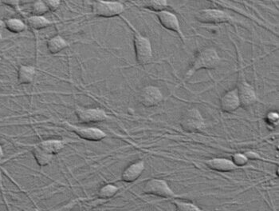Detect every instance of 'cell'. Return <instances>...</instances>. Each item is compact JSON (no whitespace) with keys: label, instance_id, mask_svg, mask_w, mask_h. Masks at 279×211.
<instances>
[{"label":"cell","instance_id":"484cf974","mask_svg":"<svg viewBox=\"0 0 279 211\" xmlns=\"http://www.w3.org/2000/svg\"><path fill=\"white\" fill-rule=\"evenodd\" d=\"M265 121L270 128L275 129L279 123V115L277 111H269L265 116Z\"/></svg>","mask_w":279,"mask_h":211},{"label":"cell","instance_id":"4316f807","mask_svg":"<svg viewBox=\"0 0 279 211\" xmlns=\"http://www.w3.org/2000/svg\"><path fill=\"white\" fill-rule=\"evenodd\" d=\"M48 6L50 11H56L62 4V0H42Z\"/></svg>","mask_w":279,"mask_h":211},{"label":"cell","instance_id":"836d02e7","mask_svg":"<svg viewBox=\"0 0 279 211\" xmlns=\"http://www.w3.org/2000/svg\"><path fill=\"white\" fill-rule=\"evenodd\" d=\"M2 61H3L2 58L0 57V66H1V64H2Z\"/></svg>","mask_w":279,"mask_h":211},{"label":"cell","instance_id":"f546056e","mask_svg":"<svg viewBox=\"0 0 279 211\" xmlns=\"http://www.w3.org/2000/svg\"><path fill=\"white\" fill-rule=\"evenodd\" d=\"M19 1L20 7L21 6L28 5V4H32L35 2V0H18Z\"/></svg>","mask_w":279,"mask_h":211},{"label":"cell","instance_id":"d6986e66","mask_svg":"<svg viewBox=\"0 0 279 211\" xmlns=\"http://www.w3.org/2000/svg\"><path fill=\"white\" fill-rule=\"evenodd\" d=\"M31 146H33V156L40 166H46L51 163L55 155H51L48 151L40 148L39 146H35V145H31Z\"/></svg>","mask_w":279,"mask_h":211},{"label":"cell","instance_id":"d6a6232c","mask_svg":"<svg viewBox=\"0 0 279 211\" xmlns=\"http://www.w3.org/2000/svg\"><path fill=\"white\" fill-rule=\"evenodd\" d=\"M2 180V172L0 171V181Z\"/></svg>","mask_w":279,"mask_h":211},{"label":"cell","instance_id":"44dd1931","mask_svg":"<svg viewBox=\"0 0 279 211\" xmlns=\"http://www.w3.org/2000/svg\"><path fill=\"white\" fill-rule=\"evenodd\" d=\"M120 188L114 184H105L98 191V197L101 199H112L118 193Z\"/></svg>","mask_w":279,"mask_h":211},{"label":"cell","instance_id":"f1b7e54d","mask_svg":"<svg viewBox=\"0 0 279 211\" xmlns=\"http://www.w3.org/2000/svg\"><path fill=\"white\" fill-rule=\"evenodd\" d=\"M4 5L8 6L13 9L18 10L20 8L18 0H0Z\"/></svg>","mask_w":279,"mask_h":211},{"label":"cell","instance_id":"7402d4cb","mask_svg":"<svg viewBox=\"0 0 279 211\" xmlns=\"http://www.w3.org/2000/svg\"><path fill=\"white\" fill-rule=\"evenodd\" d=\"M143 6L145 8L156 13L166 10L169 3L168 0H143Z\"/></svg>","mask_w":279,"mask_h":211},{"label":"cell","instance_id":"8992f818","mask_svg":"<svg viewBox=\"0 0 279 211\" xmlns=\"http://www.w3.org/2000/svg\"><path fill=\"white\" fill-rule=\"evenodd\" d=\"M179 125L187 133H197L206 128L204 118L199 110L196 108L184 111L179 120Z\"/></svg>","mask_w":279,"mask_h":211},{"label":"cell","instance_id":"4fadbf2b","mask_svg":"<svg viewBox=\"0 0 279 211\" xmlns=\"http://www.w3.org/2000/svg\"><path fill=\"white\" fill-rule=\"evenodd\" d=\"M205 165L212 171H217L220 173H228L234 172L239 170L238 166L235 165L231 159L222 157H216L207 159L204 162Z\"/></svg>","mask_w":279,"mask_h":211},{"label":"cell","instance_id":"cb8c5ba5","mask_svg":"<svg viewBox=\"0 0 279 211\" xmlns=\"http://www.w3.org/2000/svg\"><path fill=\"white\" fill-rule=\"evenodd\" d=\"M49 11V8L42 0H35V2L31 4V14L32 15H44Z\"/></svg>","mask_w":279,"mask_h":211},{"label":"cell","instance_id":"52a82bcc","mask_svg":"<svg viewBox=\"0 0 279 211\" xmlns=\"http://www.w3.org/2000/svg\"><path fill=\"white\" fill-rule=\"evenodd\" d=\"M145 195H153L162 199H174L179 198V195L170 187L167 181L162 179H151L145 182L143 187Z\"/></svg>","mask_w":279,"mask_h":211},{"label":"cell","instance_id":"d4e9b609","mask_svg":"<svg viewBox=\"0 0 279 211\" xmlns=\"http://www.w3.org/2000/svg\"><path fill=\"white\" fill-rule=\"evenodd\" d=\"M232 162H234L235 165L239 169L244 167L247 166L249 162L248 158L247 155H245V153H240V152H237L235 153L234 155H232L231 158Z\"/></svg>","mask_w":279,"mask_h":211},{"label":"cell","instance_id":"30bf717a","mask_svg":"<svg viewBox=\"0 0 279 211\" xmlns=\"http://www.w3.org/2000/svg\"><path fill=\"white\" fill-rule=\"evenodd\" d=\"M138 100L145 108H154L163 102L164 95L156 86H145L140 91Z\"/></svg>","mask_w":279,"mask_h":211},{"label":"cell","instance_id":"277c9868","mask_svg":"<svg viewBox=\"0 0 279 211\" xmlns=\"http://www.w3.org/2000/svg\"><path fill=\"white\" fill-rule=\"evenodd\" d=\"M195 18L198 22L203 24L219 25L223 24H234L236 22L234 17L217 8H204L199 10L195 14Z\"/></svg>","mask_w":279,"mask_h":211},{"label":"cell","instance_id":"ac0fdd59","mask_svg":"<svg viewBox=\"0 0 279 211\" xmlns=\"http://www.w3.org/2000/svg\"><path fill=\"white\" fill-rule=\"evenodd\" d=\"M55 24H57V22L51 20L44 15H31V16L27 18L28 26H29L30 28L35 30V31L45 29V28H49V27H51V26Z\"/></svg>","mask_w":279,"mask_h":211},{"label":"cell","instance_id":"ffe728a7","mask_svg":"<svg viewBox=\"0 0 279 211\" xmlns=\"http://www.w3.org/2000/svg\"><path fill=\"white\" fill-rule=\"evenodd\" d=\"M4 28L13 34H20L28 29V24L21 18H9L4 21Z\"/></svg>","mask_w":279,"mask_h":211},{"label":"cell","instance_id":"603a6c76","mask_svg":"<svg viewBox=\"0 0 279 211\" xmlns=\"http://www.w3.org/2000/svg\"><path fill=\"white\" fill-rule=\"evenodd\" d=\"M172 203L176 206V210L180 211H195L202 210V208L189 201L180 200V199H174L172 200Z\"/></svg>","mask_w":279,"mask_h":211},{"label":"cell","instance_id":"1f68e13d","mask_svg":"<svg viewBox=\"0 0 279 211\" xmlns=\"http://www.w3.org/2000/svg\"><path fill=\"white\" fill-rule=\"evenodd\" d=\"M4 28V21L0 18V30Z\"/></svg>","mask_w":279,"mask_h":211},{"label":"cell","instance_id":"3957f363","mask_svg":"<svg viewBox=\"0 0 279 211\" xmlns=\"http://www.w3.org/2000/svg\"><path fill=\"white\" fill-rule=\"evenodd\" d=\"M125 11V6L117 0H95L92 4V15L99 18L121 16Z\"/></svg>","mask_w":279,"mask_h":211},{"label":"cell","instance_id":"5b68a950","mask_svg":"<svg viewBox=\"0 0 279 211\" xmlns=\"http://www.w3.org/2000/svg\"><path fill=\"white\" fill-rule=\"evenodd\" d=\"M241 101V108H248L259 101L257 92L254 87L247 80L245 76L243 67L239 64V74L238 84L236 86Z\"/></svg>","mask_w":279,"mask_h":211},{"label":"cell","instance_id":"9a60e30c","mask_svg":"<svg viewBox=\"0 0 279 211\" xmlns=\"http://www.w3.org/2000/svg\"><path fill=\"white\" fill-rule=\"evenodd\" d=\"M37 69L31 65H21L18 69V82L20 85H29L35 81Z\"/></svg>","mask_w":279,"mask_h":211},{"label":"cell","instance_id":"6da1fadb","mask_svg":"<svg viewBox=\"0 0 279 211\" xmlns=\"http://www.w3.org/2000/svg\"><path fill=\"white\" fill-rule=\"evenodd\" d=\"M221 58L217 50L212 47L203 48L197 53L190 68L183 77V81L190 79L196 72L201 70H215L220 65Z\"/></svg>","mask_w":279,"mask_h":211},{"label":"cell","instance_id":"ba28073f","mask_svg":"<svg viewBox=\"0 0 279 211\" xmlns=\"http://www.w3.org/2000/svg\"><path fill=\"white\" fill-rule=\"evenodd\" d=\"M75 114L78 122L82 124H92L107 120L109 115L102 108H85L77 106Z\"/></svg>","mask_w":279,"mask_h":211},{"label":"cell","instance_id":"2e32d148","mask_svg":"<svg viewBox=\"0 0 279 211\" xmlns=\"http://www.w3.org/2000/svg\"><path fill=\"white\" fill-rule=\"evenodd\" d=\"M66 144H67L66 141L51 138V139H45V140L41 141V142L34 144V145L39 146L40 148H42L44 151H48L51 155H55L59 154L65 148Z\"/></svg>","mask_w":279,"mask_h":211},{"label":"cell","instance_id":"e0dca14e","mask_svg":"<svg viewBox=\"0 0 279 211\" xmlns=\"http://www.w3.org/2000/svg\"><path fill=\"white\" fill-rule=\"evenodd\" d=\"M69 43L62 35H56L51 37L46 42V48L51 55H57L61 51L69 48Z\"/></svg>","mask_w":279,"mask_h":211},{"label":"cell","instance_id":"5bb4252c","mask_svg":"<svg viewBox=\"0 0 279 211\" xmlns=\"http://www.w3.org/2000/svg\"><path fill=\"white\" fill-rule=\"evenodd\" d=\"M145 170V162L142 159L129 164L122 173L121 179L127 183H132L142 176Z\"/></svg>","mask_w":279,"mask_h":211},{"label":"cell","instance_id":"4dcf8cb0","mask_svg":"<svg viewBox=\"0 0 279 211\" xmlns=\"http://www.w3.org/2000/svg\"><path fill=\"white\" fill-rule=\"evenodd\" d=\"M4 149H3L2 146H1V144H0V160L2 159L3 158H4Z\"/></svg>","mask_w":279,"mask_h":211},{"label":"cell","instance_id":"9c48e42d","mask_svg":"<svg viewBox=\"0 0 279 211\" xmlns=\"http://www.w3.org/2000/svg\"><path fill=\"white\" fill-rule=\"evenodd\" d=\"M156 15L159 24H161L165 29L176 33V35L180 38L183 44L186 45V37L182 31L180 23L176 14L172 11L164 10V11L156 12Z\"/></svg>","mask_w":279,"mask_h":211},{"label":"cell","instance_id":"7c38bea8","mask_svg":"<svg viewBox=\"0 0 279 211\" xmlns=\"http://www.w3.org/2000/svg\"><path fill=\"white\" fill-rule=\"evenodd\" d=\"M220 109L224 113H233L241 108V101L236 87L226 91L220 98Z\"/></svg>","mask_w":279,"mask_h":211},{"label":"cell","instance_id":"7a4b0ae2","mask_svg":"<svg viewBox=\"0 0 279 211\" xmlns=\"http://www.w3.org/2000/svg\"><path fill=\"white\" fill-rule=\"evenodd\" d=\"M121 18L127 24L128 27L132 31L133 35V46H134L135 57L136 61L140 66L149 65L153 59V50L152 43L148 37L142 35L136 30L134 26L131 24L128 18L121 15Z\"/></svg>","mask_w":279,"mask_h":211},{"label":"cell","instance_id":"8fae6325","mask_svg":"<svg viewBox=\"0 0 279 211\" xmlns=\"http://www.w3.org/2000/svg\"><path fill=\"white\" fill-rule=\"evenodd\" d=\"M69 131L76 134L80 138L89 142H100L105 139L107 135L105 131L95 126H77L69 122H65Z\"/></svg>","mask_w":279,"mask_h":211},{"label":"cell","instance_id":"83f0119b","mask_svg":"<svg viewBox=\"0 0 279 211\" xmlns=\"http://www.w3.org/2000/svg\"><path fill=\"white\" fill-rule=\"evenodd\" d=\"M245 155H247V158H248L249 160H267L262 157V155H259V153L255 152L254 151H248L244 152Z\"/></svg>","mask_w":279,"mask_h":211}]
</instances>
